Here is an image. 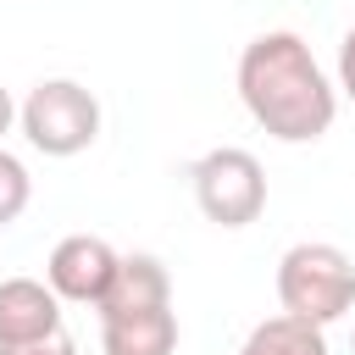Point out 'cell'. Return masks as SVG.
<instances>
[{
  "label": "cell",
  "mask_w": 355,
  "mask_h": 355,
  "mask_svg": "<svg viewBox=\"0 0 355 355\" xmlns=\"http://www.w3.org/2000/svg\"><path fill=\"white\" fill-rule=\"evenodd\" d=\"M239 94L250 116L283 139V144H311L333 128V83L322 78L311 44L300 33H261L239 55Z\"/></svg>",
  "instance_id": "6da1fadb"
},
{
  "label": "cell",
  "mask_w": 355,
  "mask_h": 355,
  "mask_svg": "<svg viewBox=\"0 0 355 355\" xmlns=\"http://www.w3.org/2000/svg\"><path fill=\"white\" fill-rule=\"evenodd\" d=\"M277 300L288 316L327 327L355 305V261L338 244H294L277 261Z\"/></svg>",
  "instance_id": "7a4b0ae2"
},
{
  "label": "cell",
  "mask_w": 355,
  "mask_h": 355,
  "mask_svg": "<svg viewBox=\"0 0 355 355\" xmlns=\"http://www.w3.org/2000/svg\"><path fill=\"white\" fill-rule=\"evenodd\" d=\"M22 133L44 155H78L100 133V100L72 78H50L22 100Z\"/></svg>",
  "instance_id": "3957f363"
},
{
  "label": "cell",
  "mask_w": 355,
  "mask_h": 355,
  "mask_svg": "<svg viewBox=\"0 0 355 355\" xmlns=\"http://www.w3.org/2000/svg\"><path fill=\"white\" fill-rule=\"evenodd\" d=\"M194 200L216 227H244L266 205V172L250 150L222 144V150L194 161Z\"/></svg>",
  "instance_id": "277c9868"
},
{
  "label": "cell",
  "mask_w": 355,
  "mask_h": 355,
  "mask_svg": "<svg viewBox=\"0 0 355 355\" xmlns=\"http://www.w3.org/2000/svg\"><path fill=\"white\" fill-rule=\"evenodd\" d=\"M116 261H122V255H116L105 239H94V233H72V239H61V244L50 250L44 277H50V288H55L61 300L100 305L105 288H111V277H116Z\"/></svg>",
  "instance_id": "5b68a950"
},
{
  "label": "cell",
  "mask_w": 355,
  "mask_h": 355,
  "mask_svg": "<svg viewBox=\"0 0 355 355\" xmlns=\"http://www.w3.org/2000/svg\"><path fill=\"white\" fill-rule=\"evenodd\" d=\"M61 294L33 283V277H6L0 283V344H28L61 327Z\"/></svg>",
  "instance_id": "8992f818"
},
{
  "label": "cell",
  "mask_w": 355,
  "mask_h": 355,
  "mask_svg": "<svg viewBox=\"0 0 355 355\" xmlns=\"http://www.w3.org/2000/svg\"><path fill=\"white\" fill-rule=\"evenodd\" d=\"M155 305H172V277L155 255H122L116 261V277L100 300V322L105 316H133V311H155Z\"/></svg>",
  "instance_id": "52a82bcc"
},
{
  "label": "cell",
  "mask_w": 355,
  "mask_h": 355,
  "mask_svg": "<svg viewBox=\"0 0 355 355\" xmlns=\"http://www.w3.org/2000/svg\"><path fill=\"white\" fill-rule=\"evenodd\" d=\"M100 344H105V355H172L178 349V316H172V305L133 311V316H105Z\"/></svg>",
  "instance_id": "ba28073f"
},
{
  "label": "cell",
  "mask_w": 355,
  "mask_h": 355,
  "mask_svg": "<svg viewBox=\"0 0 355 355\" xmlns=\"http://www.w3.org/2000/svg\"><path fill=\"white\" fill-rule=\"evenodd\" d=\"M239 355H327V338H322L316 322L283 311V316H266V322L239 344Z\"/></svg>",
  "instance_id": "9c48e42d"
},
{
  "label": "cell",
  "mask_w": 355,
  "mask_h": 355,
  "mask_svg": "<svg viewBox=\"0 0 355 355\" xmlns=\"http://www.w3.org/2000/svg\"><path fill=\"white\" fill-rule=\"evenodd\" d=\"M22 205H28V166H22L17 155H6V150H0V227H6V222H17V216H22Z\"/></svg>",
  "instance_id": "30bf717a"
},
{
  "label": "cell",
  "mask_w": 355,
  "mask_h": 355,
  "mask_svg": "<svg viewBox=\"0 0 355 355\" xmlns=\"http://www.w3.org/2000/svg\"><path fill=\"white\" fill-rule=\"evenodd\" d=\"M0 355H78V344L67 338V327H55V333L28 338V344H0Z\"/></svg>",
  "instance_id": "8fae6325"
},
{
  "label": "cell",
  "mask_w": 355,
  "mask_h": 355,
  "mask_svg": "<svg viewBox=\"0 0 355 355\" xmlns=\"http://www.w3.org/2000/svg\"><path fill=\"white\" fill-rule=\"evenodd\" d=\"M338 83H344V94L355 100V28H349L344 44H338Z\"/></svg>",
  "instance_id": "7c38bea8"
},
{
  "label": "cell",
  "mask_w": 355,
  "mask_h": 355,
  "mask_svg": "<svg viewBox=\"0 0 355 355\" xmlns=\"http://www.w3.org/2000/svg\"><path fill=\"white\" fill-rule=\"evenodd\" d=\"M11 116H17V105H11V94H6V89H0V133H6V128H11Z\"/></svg>",
  "instance_id": "4fadbf2b"
}]
</instances>
